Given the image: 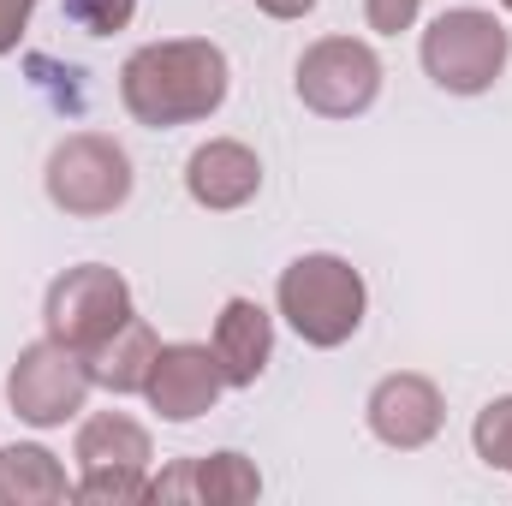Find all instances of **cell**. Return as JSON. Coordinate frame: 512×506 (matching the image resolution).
Segmentation results:
<instances>
[{
  "label": "cell",
  "mask_w": 512,
  "mask_h": 506,
  "mask_svg": "<svg viewBox=\"0 0 512 506\" xmlns=\"http://www.w3.org/2000/svg\"><path fill=\"white\" fill-rule=\"evenodd\" d=\"M227 90H233V66H227L221 42H209V36L143 42L120 66V102L149 131L197 126V120L221 114Z\"/></svg>",
  "instance_id": "1"
},
{
  "label": "cell",
  "mask_w": 512,
  "mask_h": 506,
  "mask_svg": "<svg viewBox=\"0 0 512 506\" xmlns=\"http://www.w3.org/2000/svg\"><path fill=\"white\" fill-rule=\"evenodd\" d=\"M274 310L286 316V328L316 346V352H334L346 346L358 328H364V310H370V286L364 274L334 251H304L292 256L274 280Z\"/></svg>",
  "instance_id": "2"
},
{
  "label": "cell",
  "mask_w": 512,
  "mask_h": 506,
  "mask_svg": "<svg viewBox=\"0 0 512 506\" xmlns=\"http://www.w3.org/2000/svg\"><path fill=\"white\" fill-rule=\"evenodd\" d=\"M131 185H137V173H131L126 143H114V137H102V131H72V137H60V143L48 149V167H42L48 203H54L60 215H72V221H102V215L126 209Z\"/></svg>",
  "instance_id": "3"
},
{
  "label": "cell",
  "mask_w": 512,
  "mask_h": 506,
  "mask_svg": "<svg viewBox=\"0 0 512 506\" xmlns=\"http://www.w3.org/2000/svg\"><path fill=\"white\" fill-rule=\"evenodd\" d=\"M423 72L447 96H489L512 60L507 24L483 6H453L423 30Z\"/></svg>",
  "instance_id": "4"
},
{
  "label": "cell",
  "mask_w": 512,
  "mask_h": 506,
  "mask_svg": "<svg viewBox=\"0 0 512 506\" xmlns=\"http://www.w3.org/2000/svg\"><path fill=\"white\" fill-rule=\"evenodd\" d=\"M292 90H298V102H304L310 114H322V120H358V114H370L376 96H382V60H376V48L358 42V36H322V42H310V48L298 54Z\"/></svg>",
  "instance_id": "5"
},
{
  "label": "cell",
  "mask_w": 512,
  "mask_h": 506,
  "mask_svg": "<svg viewBox=\"0 0 512 506\" xmlns=\"http://www.w3.org/2000/svg\"><path fill=\"white\" fill-rule=\"evenodd\" d=\"M137 310H131V286L120 268H108V262H78V268H66L54 286H48V298H42V328H48V340H60V346H72V352H90V346H102L120 322H131Z\"/></svg>",
  "instance_id": "6"
},
{
  "label": "cell",
  "mask_w": 512,
  "mask_h": 506,
  "mask_svg": "<svg viewBox=\"0 0 512 506\" xmlns=\"http://www.w3.org/2000/svg\"><path fill=\"white\" fill-rule=\"evenodd\" d=\"M90 364H84V352H72V346H60V340H36V346H24L18 352V364L6 370V405H12V417L18 423H30V429H60V423H72L78 411H84V399H90Z\"/></svg>",
  "instance_id": "7"
},
{
  "label": "cell",
  "mask_w": 512,
  "mask_h": 506,
  "mask_svg": "<svg viewBox=\"0 0 512 506\" xmlns=\"http://www.w3.org/2000/svg\"><path fill=\"white\" fill-rule=\"evenodd\" d=\"M221 393H227V376L215 364V346H197V340L161 346L143 381V399L161 423H197L221 405Z\"/></svg>",
  "instance_id": "8"
},
{
  "label": "cell",
  "mask_w": 512,
  "mask_h": 506,
  "mask_svg": "<svg viewBox=\"0 0 512 506\" xmlns=\"http://www.w3.org/2000/svg\"><path fill=\"white\" fill-rule=\"evenodd\" d=\"M364 423H370V435L393 447V453H417V447H429L435 435H441V423H447V399H441V387L429 376H417V370H393L370 387V399H364Z\"/></svg>",
  "instance_id": "9"
},
{
  "label": "cell",
  "mask_w": 512,
  "mask_h": 506,
  "mask_svg": "<svg viewBox=\"0 0 512 506\" xmlns=\"http://www.w3.org/2000/svg\"><path fill=\"white\" fill-rule=\"evenodd\" d=\"M256 191H262V161H256L251 143H239V137H209V143L191 149V161H185V197H191L197 209L233 215V209L251 203Z\"/></svg>",
  "instance_id": "10"
},
{
  "label": "cell",
  "mask_w": 512,
  "mask_h": 506,
  "mask_svg": "<svg viewBox=\"0 0 512 506\" xmlns=\"http://www.w3.org/2000/svg\"><path fill=\"white\" fill-rule=\"evenodd\" d=\"M209 346H215V364H221L227 387H256L262 370L274 364V316L256 298H227Z\"/></svg>",
  "instance_id": "11"
},
{
  "label": "cell",
  "mask_w": 512,
  "mask_h": 506,
  "mask_svg": "<svg viewBox=\"0 0 512 506\" xmlns=\"http://www.w3.org/2000/svg\"><path fill=\"white\" fill-rule=\"evenodd\" d=\"M0 501L6 506H60L78 501V483L42 441H12L0 447Z\"/></svg>",
  "instance_id": "12"
},
{
  "label": "cell",
  "mask_w": 512,
  "mask_h": 506,
  "mask_svg": "<svg viewBox=\"0 0 512 506\" xmlns=\"http://www.w3.org/2000/svg\"><path fill=\"white\" fill-rule=\"evenodd\" d=\"M155 352H161L155 328H149L143 316H131V322H120V328H114L102 346H90V352H84V364H90V381H96L102 393H114V399H131V393H143Z\"/></svg>",
  "instance_id": "13"
},
{
  "label": "cell",
  "mask_w": 512,
  "mask_h": 506,
  "mask_svg": "<svg viewBox=\"0 0 512 506\" xmlns=\"http://www.w3.org/2000/svg\"><path fill=\"white\" fill-rule=\"evenodd\" d=\"M72 459H78V471H102V465H137V471H149L155 441H149V429L137 417H126V411H96V417L78 423Z\"/></svg>",
  "instance_id": "14"
},
{
  "label": "cell",
  "mask_w": 512,
  "mask_h": 506,
  "mask_svg": "<svg viewBox=\"0 0 512 506\" xmlns=\"http://www.w3.org/2000/svg\"><path fill=\"white\" fill-rule=\"evenodd\" d=\"M256 495H262L256 459L233 453V447L191 459V501L197 506H245V501H256Z\"/></svg>",
  "instance_id": "15"
},
{
  "label": "cell",
  "mask_w": 512,
  "mask_h": 506,
  "mask_svg": "<svg viewBox=\"0 0 512 506\" xmlns=\"http://www.w3.org/2000/svg\"><path fill=\"white\" fill-rule=\"evenodd\" d=\"M471 447L489 471H512V393H495L477 423H471Z\"/></svg>",
  "instance_id": "16"
},
{
  "label": "cell",
  "mask_w": 512,
  "mask_h": 506,
  "mask_svg": "<svg viewBox=\"0 0 512 506\" xmlns=\"http://www.w3.org/2000/svg\"><path fill=\"white\" fill-rule=\"evenodd\" d=\"M78 501H90V506L149 501V471H137V465H102V471H84V477H78Z\"/></svg>",
  "instance_id": "17"
},
{
  "label": "cell",
  "mask_w": 512,
  "mask_h": 506,
  "mask_svg": "<svg viewBox=\"0 0 512 506\" xmlns=\"http://www.w3.org/2000/svg\"><path fill=\"white\" fill-rule=\"evenodd\" d=\"M60 12L84 36H120L131 18H137V0H60Z\"/></svg>",
  "instance_id": "18"
},
{
  "label": "cell",
  "mask_w": 512,
  "mask_h": 506,
  "mask_svg": "<svg viewBox=\"0 0 512 506\" xmlns=\"http://www.w3.org/2000/svg\"><path fill=\"white\" fill-rule=\"evenodd\" d=\"M417 12H423V0H364V24H370L376 36H399V30H411Z\"/></svg>",
  "instance_id": "19"
},
{
  "label": "cell",
  "mask_w": 512,
  "mask_h": 506,
  "mask_svg": "<svg viewBox=\"0 0 512 506\" xmlns=\"http://www.w3.org/2000/svg\"><path fill=\"white\" fill-rule=\"evenodd\" d=\"M36 6H42V0H0V54H12V48L24 42Z\"/></svg>",
  "instance_id": "20"
},
{
  "label": "cell",
  "mask_w": 512,
  "mask_h": 506,
  "mask_svg": "<svg viewBox=\"0 0 512 506\" xmlns=\"http://www.w3.org/2000/svg\"><path fill=\"white\" fill-rule=\"evenodd\" d=\"M268 18H304V12H316V0H256Z\"/></svg>",
  "instance_id": "21"
},
{
  "label": "cell",
  "mask_w": 512,
  "mask_h": 506,
  "mask_svg": "<svg viewBox=\"0 0 512 506\" xmlns=\"http://www.w3.org/2000/svg\"><path fill=\"white\" fill-rule=\"evenodd\" d=\"M501 6H507V12H512V0H501Z\"/></svg>",
  "instance_id": "22"
}]
</instances>
